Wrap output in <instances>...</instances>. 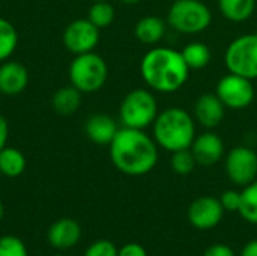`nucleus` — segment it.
<instances>
[{
    "label": "nucleus",
    "instance_id": "1",
    "mask_svg": "<svg viewBox=\"0 0 257 256\" xmlns=\"http://www.w3.org/2000/svg\"><path fill=\"white\" fill-rule=\"evenodd\" d=\"M108 149L113 166L128 177L146 175L158 163V145L146 130L120 127Z\"/></svg>",
    "mask_w": 257,
    "mask_h": 256
},
{
    "label": "nucleus",
    "instance_id": "2",
    "mask_svg": "<svg viewBox=\"0 0 257 256\" xmlns=\"http://www.w3.org/2000/svg\"><path fill=\"white\" fill-rule=\"evenodd\" d=\"M190 71L182 53L172 47H154L140 62L143 81L160 94H175L182 89L190 78Z\"/></svg>",
    "mask_w": 257,
    "mask_h": 256
},
{
    "label": "nucleus",
    "instance_id": "3",
    "mask_svg": "<svg viewBox=\"0 0 257 256\" xmlns=\"http://www.w3.org/2000/svg\"><path fill=\"white\" fill-rule=\"evenodd\" d=\"M196 121L193 113L182 107H167L161 110L152 124V137L158 148L175 152L188 149L196 139Z\"/></svg>",
    "mask_w": 257,
    "mask_h": 256
},
{
    "label": "nucleus",
    "instance_id": "4",
    "mask_svg": "<svg viewBox=\"0 0 257 256\" xmlns=\"http://www.w3.org/2000/svg\"><path fill=\"white\" fill-rule=\"evenodd\" d=\"M158 101L151 89L137 88L130 91L120 101L119 121L122 127L146 130L158 116Z\"/></svg>",
    "mask_w": 257,
    "mask_h": 256
},
{
    "label": "nucleus",
    "instance_id": "5",
    "mask_svg": "<svg viewBox=\"0 0 257 256\" xmlns=\"http://www.w3.org/2000/svg\"><path fill=\"white\" fill-rule=\"evenodd\" d=\"M166 21L178 33L199 35L211 26L212 12L202 0H173Z\"/></svg>",
    "mask_w": 257,
    "mask_h": 256
},
{
    "label": "nucleus",
    "instance_id": "6",
    "mask_svg": "<svg viewBox=\"0 0 257 256\" xmlns=\"http://www.w3.org/2000/svg\"><path fill=\"white\" fill-rule=\"evenodd\" d=\"M69 81L81 94H93L104 88L108 78V66L95 51L77 54L68 69Z\"/></svg>",
    "mask_w": 257,
    "mask_h": 256
},
{
    "label": "nucleus",
    "instance_id": "7",
    "mask_svg": "<svg viewBox=\"0 0 257 256\" xmlns=\"http://www.w3.org/2000/svg\"><path fill=\"white\" fill-rule=\"evenodd\" d=\"M224 63L229 72L257 80V33H244L226 48Z\"/></svg>",
    "mask_w": 257,
    "mask_h": 256
},
{
    "label": "nucleus",
    "instance_id": "8",
    "mask_svg": "<svg viewBox=\"0 0 257 256\" xmlns=\"http://www.w3.org/2000/svg\"><path fill=\"white\" fill-rule=\"evenodd\" d=\"M215 94L226 109L244 110L254 101L256 88L253 84V80L229 72L217 81Z\"/></svg>",
    "mask_w": 257,
    "mask_h": 256
},
{
    "label": "nucleus",
    "instance_id": "9",
    "mask_svg": "<svg viewBox=\"0 0 257 256\" xmlns=\"http://www.w3.org/2000/svg\"><path fill=\"white\" fill-rule=\"evenodd\" d=\"M227 178L239 187H245L257 178V152L245 145L232 148L224 158Z\"/></svg>",
    "mask_w": 257,
    "mask_h": 256
},
{
    "label": "nucleus",
    "instance_id": "10",
    "mask_svg": "<svg viewBox=\"0 0 257 256\" xmlns=\"http://www.w3.org/2000/svg\"><path fill=\"white\" fill-rule=\"evenodd\" d=\"M99 44V29L87 18L71 21L63 30V45L74 56L93 51Z\"/></svg>",
    "mask_w": 257,
    "mask_h": 256
},
{
    "label": "nucleus",
    "instance_id": "11",
    "mask_svg": "<svg viewBox=\"0 0 257 256\" xmlns=\"http://www.w3.org/2000/svg\"><path fill=\"white\" fill-rule=\"evenodd\" d=\"M188 222L199 231H209L220 225L224 216V208L218 198L200 196L188 207Z\"/></svg>",
    "mask_w": 257,
    "mask_h": 256
},
{
    "label": "nucleus",
    "instance_id": "12",
    "mask_svg": "<svg viewBox=\"0 0 257 256\" xmlns=\"http://www.w3.org/2000/svg\"><path fill=\"white\" fill-rule=\"evenodd\" d=\"M226 110L227 109L224 107V104L221 103V100L217 97L215 92L214 94L206 92L196 100L193 106V116L200 127L206 130H214L223 122L226 116Z\"/></svg>",
    "mask_w": 257,
    "mask_h": 256
},
{
    "label": "nucleus",
    "instance_id": "13",
    "mask_svg": "<svg viewBox=\"0 0 257 256\" xmlns=\"http://www.w3.org/2000/svg\"><path fill=\"white\" fill-rule=\"evenodd\" d=\"M190 149L200 166H214L224 157V142L212 130L197 134Z\"/></svg>",
    "mask_w": 257,
    "mask_h": 256
},
{
    "label": "nucleus",
    "instance_id": "14",
    "mask_svg": "<svg viewBox=\"0 0 257 256\" xmlns=\"http://www.w3.org/2000/svg\"><path fill=\"white\" fill-rule=\"evenodd\" d=\"M29 84L27 68L17 60H5L0 63V94L6 97L20 95Z\"/></svg>",
    "mask_w": 257,
    "mask_h": 256
},
{
    "label": "nucleus",
    "instance_id": "15",
    "mask_svg": "<svg viewBox=\"0 0 257 256\" xmlns=\"http://www.w3.org/2000/svg\"><path fill=\"white\" fill-rule=\"evenodd\" d=\"M48 243L59 250H68L74 247L81 238V226L77 220L63 217L56 220L48 229Z\"/></svg>",
    "mask_w": 257,
    "mask_h": 256
},
{
    "label": "nucleus",
    "instance_id": "16",
    "mask_svg": "<svg viewBox=\"0 0 257 256\" xmlns=\"http://www.w3.org/2000/svg\"><path fill=\"white\" fill-rule=\"evenodd\" d=\"M119 125L114 118L104 115V113H96L87 118L84 124V133L87 139L96 145H110L114 136L119 131Z\"/></svg>",
    "mask_w": 257,
    "mask_h": 256
},
{
    "label": "nucleus",
    "instance_id": "17",
    "mask_svg": "<svg viewBox=\"0 0 257 256\" xmlns=\"http://www.w3.org/2000/svg\"><path fill=\"white\" fill-rule=\"evenodd\" d=\"M167 30V21L157 15H146L134 26V36L145 45H157L161 42Z\"/></svg>",
    "mask_w": 257,
    "mask_h": 256
},
{
    "label": "nucleus",
    "instance_id": "18",
    "mask_svg": "<svg viewBox=\"0 0 257 256\" xmlns=\"http://www.w3.org/2000/svg\"><path fill=\"white\" fill-rule=\"evenodd\" d=\"M81 92L72 84L57 89L51 97V106L56 113L69 116L74 115L81 106Z\"/></svg>",
    "mask_w": 257,
    "mask_h": 256
},
{
    "label": "nucleus",
    "instance_id": "19",
    "mask_svg": "<svg viewBox=\"0 0 257 256\" xmlns=\"http://www.w3.org/2000/svg\"><path fill=\"white\" fill-rule=\"evenodd\" d=\"M257 0H218L221 15L232 23H244L254 14Z\"/></svg>",
    "mask_w": 257,
    "mask_h": 256
},
{
    "label": "nucleus",
    "instance_id": "20",
    "mask_svg": "<svg viewBox=\"0 0 257 256\" xmlns=\"http://www.w3.org/2000/svg\"><path fill=\"white\" fill-rule=\"evenodd\" d=\"M24 154L14 146H5L0 151V174L8 178H17L26 170Z\"/></svg>",
    "mask_w": 257,
    "mask_h": 256
},
{
    "label": "nucleus",
    "instance_id": "21",
    "mask_svg": "<svg viewBox=\"0 0 257 256\" xmlns=\"http://www.w3.org/2000/svg\"><path fill=\"white\" fill-rule=\"evenodd\" d=\"M181 53H182V57H184L185 63L188 65V68L197 69V71L206 68L211 63V57H212L211 48L205 42H200V41L188 42L181 50Z\"/></svg>",
    "mask_w": 257,
    "mask_h": 256
},
{
    "label": "nucleus",
    "instance_id": "22",
    "mask_svg": "<svg viewBox=\"0 0 257 256\" xmlns=\"http://www.w3.org/2000/svg\"><path fill=\"white\" fill-rule=\"evenodd\" d=\"M18 45V32L15 26L0 17V63L11 59Z\"/></svg>",
    "mask_w": 257,
    "mask_h": 256
},
{
    "label": "nucleus",
    "instance_id": "23",
    "mask_svg": "<svg viewBox=\"0 0 257 256\" xmlns=\"http://www.w3.org/2000/svg\"><path fill=\"white\" fill-rule=\"evenodd\" d=\"M238 213L245 222L257 225V178L242 189Z\"/></svg>",
    "mask_w": 257,
    "mask_h": 256
},
{
    "label": "nucleus",
    "instance_id": "24",
    "mask_svg": "<svg viewBox=\"0 0 257 256\" xmlns=\"http://www.w3.org/2000/svg\"><path fill=\"white\" fill-rule=\"evenodd\" d=\"M114 8L111 3L107 2H95L87 12V20L95 24L99 30L108 27L113 21H114Z\"/></svg>",
    "mask_w": 257,
    "mask_h": 256
},
{
    "label": "nucleus",
    "instance_id": "25",
    "mask_svg": "<svg viewBox=\"0 0 257 256\" xmlns=\"http://www.w3.org/2000/svg\"><path fill=\"white\" fill-rule=\"evenodd\" d=\"M197 166V161L191 152V149H179L172 152V158H170V167L175 174L178 175H190Z\"/></svg>",
    "mask_w": 257,
    "mask_h": 256
},
{
    "label": "nucleus",
    "instance_id": "26",
    "mask_svg": "<svg viewBox=\"0 0 257 256\" xmlns=\"http://www.w3.org/2000/svg\"><path fill=\"white\" fill-rule=\"evenodd\" d=\"M0 256H29L27 247L15 235L0 237Z\"/></svg>",
    "mask_w": 257,
    "mask_h": 256
},
{
    "label": "nucleus",
    "instance_id": "27",
    "mask_svg": "<svg viewBox=\"0 0 257 256\" xmlns=\"http://www.w3.org/2000/svg\"><path fill=\"white\" fill-rule=\"evenodd\" d=\"M119 249L108 240H98L92 243L86 252L84 256H117Z\"/></svg>",
    "mask_w": 257,
    "mask_h": 256
},
{
    "label": "nucleus",
    "instance_id": "28",
    "mask_svg": "<svg viewBox=\"0 0 257 256\" xmlns=\"http://www.w3.org/2000/svg\"><path fill=\"white\" fill-rule=\"evenodd\" d=\"M221 207L224 211H238L241 205V192L236 190H226L220 198Z\"/></svg>",
    "mask_w": 257,
    "mask_h": 256
},
{
    "label": "nucleus",
    "instance_id": "29",
    "mask_svg": "<svg viewBox=\"0 0 257 256\" xmlns=\"http://www.w3.org/2000/svg\"><path fill=\"white\" fill-rule=\"evenodd\" d=\"M117 256H148V252L139 243H128L119 249Z\"/></svg>",
    "mask_w": 257,
    "mask_h": 256
},
{
    "label": "nucleus",
    "instance_id": "30",
    "mask_svg": "<svg viewBox=\"0 0 257 256\" xmlns=\"http://www.w3.org/2000/svg\"><path fill=\"white\" fill-rule=\"evenodd\" d=\"M203 256H235V252H233V249H232L230 246L218 243V244L209 246V247L205 250Z\"/></svg>",
    "mask_w": 257,
    "mask_h": 256
},
{
    "label": "nucleus",
    "instance_id": "31",
    "mask_svg": "<svg viewBox=\"0 0 257 256\" xmlns=\"http://www.w3.org/2000/svg\"><path fill=\"white\" fill-rule=\"evenodd\" d=\"M9 139V124L3 115H0V151L8 145Z\"/></svg>",
    "mask_w": 257,
    "mask_h": 256
},
{
    "label": "nucleus",
    "instance_id": "32",
    "mask_svg": "<svg viewBox=\"0 0 257 256\" xmlns=\"http://www.w3.org/2000/svg\"><path fill=\"white\" fill-rule=\"evenodd\" d=\"M239 256H257V240L248 241V243L242 247L241 255Z\"/></svg>",
    "mask_w": 257,
    "mask_h": 256
},
{
    "label": "nucleus",
    "instance_id": "33",
    "mask_svg": "<svg viewBox=\"0 0 257 256\" xmlns=\"http://www.w3.org/2000/svg\"><path fill=\"white\" fill-rule=\"evenodd\" d=\"M119 2H122V3H125V5H137V3H140L142 0H119Z\"/></svg>",
    "mask_w": 257,
    "mask_h": 256
},
{
    "label": "nucleus",
    "instance_id": "34",
    "mask_svg": "<svg viewBox=\"0 0 257 256\" xmlns=\"http://www.w3.org/2000/svg\"><path fill=\"white\" fill-rule=\"evenodd\" d=\"M3 214H5V208H3V204L0 202V220H2V217H3Z\"/></svg>",
    "mask_w": 257,
    "mask_h": 256
},
{
    "label": "nucleus",
    "instance_id": "35",
    "mask_svg": "<svg viewBox=\"0 0 257 256\" xmlns=\"http://www.w3.org/2000/svg\"><path fill=\"white\" fill-rule=\"evenodd\" d=\"M95 2H107V0H95Z\"/></svg>",
    "mask_w": 257,
    "mask_h": 256
},
{
    "label": "nucleus",
    "instance_id": "36",
    "mask_svg": "<svg viewBox=\"0 0 257 256\" xmlns=\"http://www.w3.org/2000/svg\"><path fill=\"white\" fill-rule=\"evenodd\" d=\"M51 256H66V255H51Z\"/></svg>",
    "mask_w": 257,
    "mask_h": 256
},
{
    "label": "nucleus",
    "instance_id": "37",
    "mask_svg": "<svg viewBox=\"0 0 257 256\" xmlns=\"http://www.w3.org/2000/svg\"><path fill=\"white\" fill-rule=\"evenodd\" d=\"M0 177H2V174H0Z\"/></svg>",
    "mask_w": 257,
    "mask_h": 256
}]
</instances>
